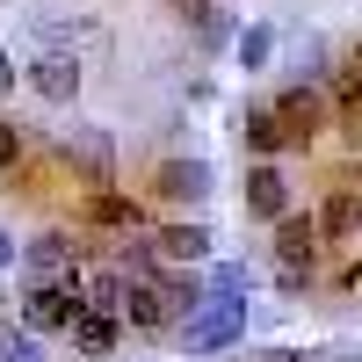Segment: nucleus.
Masks as SVG:
<instances>
[{
  "instance_id": "obj_7",
  "label": "nucleus",
  "mask_w": 362,
  "mask_h": 362,
  "mask_svg": "<svg viewBox=\"0 0 362 362\" xmlns=\"http://www.w3.org/2000/svg\"><path fill=\"white\" fill-rule=\"evenodd\" d=\"M153 254H160L167 268H196V261H210V225H196V218L160 225V232H153Z\"/></svg>"
},
{
  "instance_id": "obj_13",
  "label": "nucleus",
  "mask_w": 362,
  "mask_h": 362,
  "mask_svg": "<svg viewBox=\"0 0 362 362\" xmlns=\"http://www.w3.org/2000/svg\"><path fill=\"white\" fill-rule=\"evenodd\" d=\"M138 218H145V210L124 189H95V196L80 203V225H95V232H138Z\"/></svg>"
},
{
  "instance_id": "obj_22",
  "label": "nucleus",
  "mask_w": 362,
  "mask_h": 362,
  "mask_svg": "<svg viewBox=\"0 0 362 362\" xmlns=\"http://www.w3.org/2000/svg\"><path fill=\"white\" fill-rule=\"evenodd\" d=\"M261 362H312V355H305V348H268Z\"/></svg>"
},
{
  "instance_id": "obj_2",
  "label": "nucleus",
  "mask_w": 362,
  "mask_h": 362,
  "mask_svg": "<svg viewBox=\"0 0 362 362\" xmlns=\"http://www.w3.org/2000/svg\"><path fill=\"white\" fill-rule=\"evenodd\" d=\"M66 167H73V181H80L87 196H95V189H116V138L95 131V124H73V138H66Z\"/></svg>"
},
{
  "instance_id": "obj_18",
  "label": "nucleus",
  "mask_w": 362,
  "mask_h": 362,
  "mask_svg": "<svg viewBox=\"0 0 362 362\" xmlns=\"http://www.w3.org/2000/svg\"><path fill=\"white\" fill-rule=\"evenodd\" d=\"M15 167H22V124L0 116V174H15Z\"/></svg>"
},
{
  "instance_id": "obj_20",
  "label": "nucleus",
  "mask_w": 362,
  "mask_h": 362,
  "mask_svg": "<svg viewBox=\"0 0 362 362\" xmlns=\"http://www.w3.org/2000/svg\"><path fill=\"white\" fill-rule=\"evenodd\" d=\"M167 8H174L181 22H203V15H218V8H210V0H167Z\"/></svg>"
},
{
  "instance_id": "obj_23",
  "label": "nucleus",
  "mask_w": 362,
  "mask_h": 362,
  "mask_svg": "<svg viewBox=\"0 0 362 362\" xmlns=\"http://www.w3.org/2000/svg\"><path fill=\"white\" fill-rule=\"evenodd\" d=\"M15 254H22V247H15V232H0V268H15Z\"/></svg>"
},
{
  "instance_id": "obj_25",
  "label": "nucleus",
  "mask_w": 362,
  "mask_h": 362,
  "mask_svg": "<svg viewBox=\"0 0 362 362\" xmlns=\"http://www.w3.org/2000/svg\"><path fill=\"white\" fill-rule=\"evenodd\" d=\"M348 290H362V261H355V268H348Z\"/></svg>"
},
{
  "instance_id": "obj_8",
  "label": "nucleus",
  "mask_w": 362,
  "mask_h": 362,
  "mask_svg": "<svg viewBox=\"0 0 362 362\" xmlns=\"http://www.w3.org/2000/svg\"><path fill=\"white\" fill-rule=\"evenodd\" d=\"M247 218H261V225H283L290 218V181H283V167H247Z\"/></svg>"
},
{
  "instance_id": "obj_17",
  "label": "nucleus",
  "mask_w": 362,
  "mask_h": 362,
  "mask_svg": "<svg viewBox=\"0 0 362 362\" xmlns=\"http://www.w3.org/2000/svg\"><path fill=\"white\" fill-rule=\"evenodd\" d=\"M334 116H341V124H362V66L334 73Z\"/></svg>"
},
{
  "instance_id": "obj_26",
  "label": "nucleus",
  "mask_w": 362,
  "mask_h": 362,
  "mask_svg": "<svg viewBox=\"0 0 362 362\" xmlns=\"http://www.w3.org/2000/svg\"><path fill=\"white\" fill-rule=\"evenodd\" d=\"M355 66H362V44H355Z\"/></svg>"
},
{
  "instance_id": "obj_9",
  "label": "nucleus",
  "mask_w": 362,
  "mask_h": 362,
  "mask_svg": "<svg viewBox=\"0 0 362 362\" xmlns=\"http://www.w3.org/2000/svg\"><path fill=\"white\" fill-rule=\"evenodd\" d=\"M319 218H305V210H290V218L276 225V261L297 268V276H312V261H319Z\"/></svg>"
},
{
  "instance_id": "obj_10",
  "label": "nucleus",
  "mask_w": 362,
  "mask_h": 362,
  "mask_svg": "<svg viewBox=\"0 0 362 362\" xmlns=\"http://www.w3.org/2000/svg\"><path fill=\"white\" fill-rule=\"evenodd\" d=\"M153 196H160V203H189V210H196V203L210 196V167H203V160H160Z\"/></svg>"
},
{
  "instance_id": "obj_5",
  "label": "nucleus",
  "mask_w": 362,
  "mask_h": 362,
  "mask_svg": "<svg viewBox=\"0 0 362 362\" xmlns=\"http://www.w3.org/2000/svg\"><path fill=\"white\" fill-rule=\"evenodd\" d=\"M268 109L283 116V131H290V145H312V138H319V124H326V95H319L312 80H297V87H283V95L268 102Z\"/></svg>"
},
{
  "instance_id": "obj_3",
  "label": "nucleus",
  "mask_w": 362,
  "mask_h": 362,
  "mask_svg": "<svg viewBox=\"0 0 362 362\" xmlns=\"http://www.w3.org/2000/svg\"><path fill=\"white\" fill-rule=\"evenodd\" d=\"M239 334H247V297H210V305L181 326L189 355H218V348H232Z\"/></svg>"
},
{
  "instance_id": "obj_6",
  "label": "nucleus",
  "mask_w": 362,
  "mask_h": 362,
  "mask_svg": "<svg viewBox=\"0 0 362 362\" xmlns=\"http://www.w3.org/2000/svg\"><path fill=\"white\" fill-rule=\"evenodd\" d=\"M29 87H37L51 109H66L80 95V58L73 51H37V58H29Z\"/></svg>"
},
{
  "instance_id": "obj_1",
  "label": "nucleus",
  "mask_w": 362,
  "mask_h": 362,
  "mask_svg": "<svg viewBox=\"0 0 362 362\" xmlns=\"http://www.w3.org/2000/svg\"><path fill=\"white\" fill-rule=\"evenodd\" d=\"M87 312V276H58V283H29L22 290V326L29 334H66Z\"/></svg>"
},
{
  "instance_id": "obj_12",
  "label": "nucleus",
  "mask_w": 362,
  "mask_h": 362,
  "mask_svg": "<svg viewBox=\"0 0 362 362\" xmlns=\"http://www.w3.org/2000/svg\"><path fill=\"white\" fill-rule=\"evenodd\" d=\"M66 334H73V355H87V362H102V355H116V341H124V319H116V312H95V305H87L73 326H66Z\"/></svg>"
},
{
  "instance_id": "obj_24",
  "label": "nucleus",
  "mask_w": 362,
  "mask_h": 362,
  "mask_svg": "<svg viewBox=\"0 0 362 362\" xmlns=\"http://www.w3.org/2000/svg\"><path fill=\"white\" fill-rule=\"evenodd\" d=\"M326 362H355V355H348V348H326Z\"/></svg>"
},
{
  "instance_id": "obj_19",
  "label": "nucleus",
  "mask_w": 362,
  "mask_h": 362,
  "mask_svg": "<svg viewBox=\"0 0 362 362\" xmlns=\"http://www.w3.org/2000/svg\"><path fill=\"white\" fill-rule=\"evenodd\" d=\"M0 362H44L37 334H0Z\"/></svg>"
},
{
  "instance_id": "obj_14",
  "label": "nucleus",
  "mask_w": 362,
  "mask_h": 362,
  "mask_svg": "<svg viewBox=\"0 0 362 362\" xmlns=\"http://www.w3.org/2000/svg\"><path fill=\"white\" fill-rule=\"evenodd\" d=\"M239 145L261 153V160H276V153H290V131H283L276 109H247V116H239Z\"/></svg>"
},
{
  "instance_id": "obj_27",
  "label": "nucleus",
  "mask_w": 362,
  "mask_h": 362,
  "mask_svg": "<svg viewBox=\"0 0 362 362\" xmlns=\"http://www.w3.org/2000/svg\"><path fill=\"white\" fill-rule=\"evenodd\" d=\"M355 189H362V174H355Z\"/></svg>"
},
{
  "instance_id": "obj_28",
  "label": "nucleus",
  "mask_w": 362,
  "mask_h": 362,
  "mask_svg": "<svg viewBox=\"0 0 362 362\" xmlns=\"http://www.w3.org/2000/svg\"><path fill=\"white\" fill-rule=\"evenodd\" d=\"M0 8H8V0H0Z\"/></svg>"
},
{
  "instance_id": "obj_16",
  "label": "nucleus",
  "mask_w": 362,
  "mask_h": 362,
  "mask_svg": "<svg viewBox=\"0 0 362 362\" xmlns=\"http://www.w3.org/2000/svg\"><path fill=\"white\" fill-rule=\"evenodd\" d=\"M232 58H239V73H268V58H276V29L268 22H247L232 37Z\"/></svg>"
},
{
  "instance_id": "obj_15",
  "label": "nucleus",
  "mask_w": 362,
  "mask_h": 362,
  "mask_svg": "<svg viewBox=\"0 0 362 362\" xmlns=\"http://www.w3.org/2000/svg\"><path fill=\"white\" fill-rule=\"evenodd\" d=\"M355 225H362V189H334V196L319 203V232L326 239H348Z\"/></svg>"
},
{
  "instance_id": "obj_21",
  "label": "nucleus",
  "mask_w": 362,
  "mask_h": 362,
  "mask_svg": "<svg viewBox=\"0 0 362 362\" xmlns=\"http://www.w3.org/2000/svg\"><path fill=\"white\" fill-rule=\"evenodd\" d=\"M15 95V51H0V102Z\"/></svg>"
},
{
  "instance_id": "obj_4",
  "label": "nucleus",
  "mask_w": 362,
  "mask_h": 362,
  "mask_svg": "<svg viewBox=\"0 0 362 362\" xmlns=\"http://www.w3.org/2000/svg\"><path fill=\"white\" fill-rule=\"evenodd\" d=\"M22 268H29V283L80 276V239H73V232H37V239L22 247Z\"/></svg>"
},
{
  "instance_id": "obj_11",
  "label": "nucleus",
  "mask_w": 362,
  "mask_h": 362,
  "mask_svg": "<svg viewBox=\"0 0 362 362\" xmlns=\"http://www.w3.org/2000/svg\"><path fill=\"white\" fill-rule=\"evenodd\" d=\"M124 326H138V334H167V326H174L167 276H153V283H131V297H124Z\"/></svg>"
}]
</instances>
